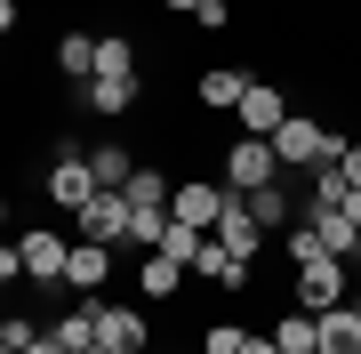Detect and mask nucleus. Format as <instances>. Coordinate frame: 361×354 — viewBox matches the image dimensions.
Instances as JSON below:
<instances>
[{
	"instance_id": "nucleus-1",
	"label": "nucleus",
	"mask_w": 361,
	"mask_h": 354,
	"mask_svg": "<svg viewBox=\"0 0 361 354\" xmlns=\"http://www.w3.org/2000/svg\"><path fill=\"white\" fill-rule=\"evenodd\" d=\"M97 40H104V49H97V81H80L73 105L104 129V121H121V113L145 105V65H137V40L129 33H97Z\"/></svg>"
},
{
	"instance_id": "nucleus-2",
	"label": "nucleus",
	"mask_w": 361,
	"mask_h": 354,
	"mask_svg": "<svg viewBox=\"0 0 361 354\" xmlns=\"http://www.w3.org/2000/svg\"><path fill=\"white\" fill-rule=\"evenodd\" d=\"M345 298H353V266H337V258H305V266H289V306L322 314V306H345Z\"/></svg>"
},
{
	"instance_id": "nucleus-3",
	"label": "nucleus",
	"mask_w": 361,
	"mask_h": 354,
	"mask_svg": "<svg viewBox=\"0 0 361 354\" xmlns=\"http://www.w3.org/2000/svg\"><path fill=\"white\" fill-rule=\"evenodd\" d=\"M97 346L104 354H153V314L145 306H121L113 290L97 298Z\"/></svg>"
},
{
	"instance_id": "nucleus-4",
	"label": "nucleus",
	"mask_w": 361,
	"mask_h": 354,
	"mask_svg": "<svg viewBox=\"0 0 361 354\" xmlns=\"http://www.w3.org/2000/svg\"><path fill=\"white\" fill-rule=\"evenodd\" d=\"M289 113H297V105H289V89H281V81H257V73H249L241 105H233V129H241V137H273Z\"/></svg>"
},
{
	"instance_id": "nucleus-5",
	"label": "nucleus",
	"mask_w": 361,
	"mask_h": 354,
	"mask_svg": "<svg viewBox=\"0 0 361 354\" xmlns=\"http://www.w3.org/2000/svg\"><path fill=\"white\" fill-rule=\"evenodd\" d=\"M225 177H177L169 185V218L177 225H201V234H217V218H225Z\"/></svg>"
},
{
	"instance_id": "nucleus-6",
	"label": "nucleus",
	"mask_w": 361,
	"mask_h": 354,
	"mask_svg": "<svg viewBox=\"0 0 361 354\" xmlns=\"http://www.w3.org/2000/svg\"><path fill=\"white\" fill-rule=\"evenodd\" d=\"M217 177L233 185V194H257V185H273V177H281V161H273V145H265V137H241V129H233L225 170H217Z\"/></svg>"
},
{
	"instance_id": "nucleus-7",
	"label": "nucleus",
	"mask_w": 361,
	"mask_h": 354,
	"mask_svg": "<svg viewBox=\"0 0 361 354\" xmlns=\"http://www.w3.org/2000/svg\"><path fill=\"white\" fill-rule=\"evenodd\" d=\"M16 249H25V282H56V290H65L73 234H56V225H25V234H16Z\"/></svg>"
},
{
	"instance_id": "nucleus-8",
	"label": "nucleus",
	"mask_w": 361,
	"mask_h": 354,
	"mask_svg": "<svg viewBox=\"0 0 361 354\" xmlns=\"http://www.w3.org/2000/svg\"><path fill=\"white\" fill-rule=\"evenodd\" d=\"M73 242H113V249H121V242H129V201L97 185V194L73 210Z\"/></svg>"
},
{
	"instance_id": "nucleus-9",
	"label": "nucleus",
	"mask_w": 361,
	"mask_h": 354,
	"mask_svg": "<svg viewBox=\"0 0 361 354\" xmlns=\"http://www.w3.org/2000/svg\"><path fill=\"white\" fill-rule=\"evenodd\" d=\"M113 266H121V249H113V242H73L65 290H73V298H104V290H113Z\"/></svg>"
},
{
	"instance_id": "nucleus-10",
	"label": "nucleus",
	"mask_w": 361,
	"mask_h": 354,
	"mask_svg": "<svg viewBox=\"0 0 361 354\" xmlns=\"http://www.w3.org/2000/svg\"><path fill=\"white\" fill-rule=\"evenodd\" d=\"M185 282H193V274H185L177 258L145 249V266H137V298H145V306H177V298H185Z\"/></svg>"
},
{
	"instance_id": "nucleus-11",
	"label": "nucleus",
	"mask_w": 361,
	"mask_h": 354,
	"mask_svg": "<svg viewBox=\"0 0 361 354\" xmlns=\"http://www.w3.org/2000/svg\"><path fill=\"white\" fill-rule=\"evenodd\" d=\"M225 194H233V185H225ZM217 242L233 249V258H249V266H257V249H265L273 234H265V225H257V218H249V201H241V194H233V201H225V218H217Z\"/></svg>"
},
{
	"instance_id": "nucleus-12",
	"label": "nucleus",
	"mask_w": 361,
	"mask_h": 354,
	"mask_svg": "<svg viewBox=\"0 0 361 354\" xmlns=\"http://www.w3.org/2000/svg\"><path fill=\"white\" fill-rule=\"evenodd\" d=\"M241 89H249L241 65H201V73H193V105H201V113H233Z\"/></svg>"
},
{
	"instance_id": "nucleus-13",
	"label": "nucleus",
	"mask_w": 361,
	"mask_h": 354,
	"mask_svg": "<svg viewBox=\"0 0 361 354\" xmlns=\"http://www.w3.org/2000/svg\"><path fill=\"white\" fill-rule=\"evenodd\" d=\"M97 49H104V40L73 25V33H56V49H49V65H56V73H65L73 89H80V81H97Z\"/></svg>"
},
{
	"instance_id": "nucleus-14",
	"label": "nucleus",
	"mask_w": 361,
	"mask_h": 354,
	"mask_svg": "<svg viewBox=\"0 0 361 354\" xmlns=\"http://www.w3.org/2000/svg\"><path fill=\"white\" fill-rule=\"evenodd\" d=\"M89 170H97L104 194H121V185L137 177V145H129V137H97V145H89Z\"/></svg>"
},
{
	"instance_id": "nucleus-15",
	"label": "nucleus",
	"mask_w": 361,
	"mask_h": 354,
	"mask_svg": "<svg viewBox=\"0 0 361 354\" xmlns=\"http://www.w3.org/2000/svg\"><path fill=\"white\" fill-rule=\"evenodd\" d=\"M313 330H322V354H361V314L353 306H322Z\"/></svg>"
},
{
	"instance_id": "nucleus-16",
	"label": "nucleus",
	"mask_w": 361,
	"mask_h": 354,
	"mask_svg": "<svg viewBox=\"0 0 361 354\" xmlns=\"http://www.w3.org/2000/svg\"><path fill=\"white\" fill-rule=\"evenodd\" d=\"M241 201H249V218H257L273 242H281V234H289V218H297V210H289V185H281V177H273V185H257V194H241Z\"/></svg>"
},
{
	"instance_id": "nucleus-17",
	"label": "nucleus",
	"mask_w": 361,
	"mask_h": 354,
	"mask_svg": "<svg viewBox=\"0 0 361 354\" xmlns=\"http://www.w3.org/2000/svg\"><path fill=\"white\" fill-rule=\"evenodd\" d=\"M169 185H177L169 170H153V161H137V177L121 185V201H129V210H169Z\"/></svg>"
},
{
	"instance_id": "nucleus-18",
	"label": "nucleus",
	"mask_w": 361,
	"mask_h": 354,
	"mask_svg": "<svg viewBox=\"0 0 361 354\" xmlns=\"http://www.w3.org/2000/svg\"><path fill=\"white\" fill-rule=\"evenodd\" d=\"M273 346H281V354H313V346H322V330H313L305 306H281V314H273Z\"/></svg>"
},
{
	"instance_id": "nucleus-19",
	"label": "nucleus",
	"mask_w": 361,
	"mask_h": 354,
	"mask_svg": "<svg viewBox=\"0 0 361 354\" xmlns=\"http://www.w3.org/2000/svg\"><path fill=\"white\" fill-rule=\"evenodd\" d=\"M241 338H249L241 314H209L201 322V354H241Z\"/></svg>"
},
{
	"instance_id": "nucleus-20",
	"label": "nucleus",
	"mask_w": 361,
	"mask_h": 354,
	"mask_svg": "<svg viewBox=\"0 0 361 354\" xmlns=\"http://www.w3.org/2000/svg\"><path fill=\"white\" fill-rule=\"evenodd\" d=\"M201 242H209L201 225H177V218H169V234H161V258H177V266H193V258H201Z\"/></svg>"
},
{
	"instance_id": "nucleus-21",
	"label": "nucleus",
	"mask_w": 361,
	"mask_h": 354,
	"mask_svg": "<svg viewBox=\"0 0 361 354\" xmlns=\"http://www.w3.org/2000/svg\"><path fill=\"white\" fill-rule=\"evenodd\" d=\"M161 234H169V210H129V242L137 249H161Z\"/></svg>"
},
{
	"instance_id": "nucleus-22",
	"label": "nucleus",
	"mask_w": 361,
	"mask_h": 354,
	"mask_svg": "<svg viewBox=\"0 0 361 354\" xmlns=\"http://www.w3.org/2000/svg\"><path fill=\"white\" fill-rule=\"evenodd\" d=\"M193 33H233V0H201V8H193Z\"/></svg>"
},
{
	"instance_id": "nucleus-23",
	"label": "nucleus",
	"mask_w": 361,
	"mask_h": 354,
	"mask_svg": "<svg viewBox=\"0 0 361 354\" xmlns=\"http://www.w3.org/2000/svg\"><path fill=\"white\" fill-rule=\"evenodd\" d=\"M0 338H8V346H16V354H25V346H32V338H40V322H32V314H0Z\"/></svg>"
},
{
	"instance_id": "nucleus-24",
	"label": "nucleus",
	"mask_w": 361,
	"mask_h": 354,
	"mask_svg": "<svg viewBox=\"0 0 361 354\" xmlns=\"http://www.w3.org/2000/svg\"><path fill=\"white\" fill-rule=\"evenodd\" d=\"M16 282H25V249H16V242H0V298H8Z\"/></svg>"
},
{
	"instance_id": "nucleus-25",
	"label": "nucleus",
	"mask_w": 361,
	"mask_h": 354,
	"mask_svg": "<svg viewBox=\"0 0 361 354\" xmlns=\"http://www.w3.org/2000/svg\"><path fill=\"white\" fill-rule=\"evenodd\" d=\"M241 354H281V346H273V330H249V338H241Z\"/></svg>"
},
{
	"instance_id": "nucleus-26",
	"label": "nucleus",
	"mask_w": 361,
	"mask_h": 354,
	"mask_svg": "<svg viewBox=\"0 0 361 354\" xmlns=\"http://www.w3.org/2000/svg\"><path fill=\"white\" fill-rule=\"evenodd\" d=\"M337 170H345V185H361V137L345 145V161H337Z\"/></svg>"
},
{
	"instance_id": "nucleus-27",
	"label": "nucleus",
	"mask_w": 361,
	"mask_h": 354,
	"mask_svg": "<svg viewBox=\"0 0 361 354\" xmlns=\"http://www.w3.org/2000/svg\"><path fill=\"white\" fill-rule=\"evenodd\" d=\"M16 25H25V8H16V0H0V40H8Z\"/></svg>"
},
{
	"instance_id": "nucleus-28",
	"label": "nucleus",
	"mask_w": 361,
	"mask_h": 354,
	"mask_svg": "<svg viewBox=\"0 0 361 354\" xmlns=\"http://www.w3.org/2000/svg\"><path fill=\"white\" fill-rule=\"evenodd\" d=\"M153 8H161V16H193L201 0H153Z\"/></svg>"
},
{
	"instance_id": "nucleus-29",
	"label": "nucleus",
	"mask_w": 361,
	"mask_h": 354,
	"mask_svg": "<svg viewBox=\"0 0 361 354\" xmlns=\"http://www.w3.org/2000/svg\"><path fill=\"white\" fill-rule=\"evenodd\" d=\"M337 210H345V218L361 225V185H345V201H337Z\"/></svg>"
},
{
	"instance_id": "nucleus-30",
	"label": "nucleus",
	"mask_w": 361,
	"mask_h": 354,
	"mask_svg": "<svg viewBox=\"0 0 361 354\" xmlns=\"http://www.w3.org/2000/svg\"><path fill=\"white\" fill-rule=\"evenodd\" d=\"M25 354H65V346H56V338H49V330H40V338H32V346H25Z\"/></svg>"
},
{
	"instance_id": "nucleus-31",
	"label": "nucleus",
	"mask_w": 361,
	"mask_h": 354,
	"mask_svg": "<svg viewBox=\"0 0 361 354\" xmlns=\"http://www.w3.org/2000/svg\"><path fill=\"white\" fill-rule=\"evenodd\" d=\"M0 225H8V194H0Z\"/></svg>"
},
{
	"instance_id": "nucleus-32",
	"label": "nucleus",
	"mask_w": 361,
	"mask_h": 354,
	"mask_svg": "<svg viewBox=\"0 0 361 354\" xmlns=\"http://www.w3.org/2000/svg\"><path fill=\"white\" fill-rule=\"evenodd\" d=\"M0 354H16V346H8V338H0Z\"/></svg>"
},
{
	"instance_id": "nucleus-33",
	"label": "nucleus",
	"mask_w": 361,
	"mask_h": 354,
	"mask_svg": "<svg viewBox=\"0 0 361 354\" xmlns=\"http://www.w3.org/2000/svg\"><path fill=\"white\" fill-rule=\"evenodd\" d=\"M313 354H322V346H313Z\"/></svg>"
},
{
	"instance_id": "nucleus-34",
	"label": "nucleus",
	"mask_w": 361,
	"mask_h": 354,
	"mask_svg": "<svg viewBox=\"0 0 361 354\" xmlns=\"http://www.w3.org/2000/svg\"><path fill=\"white\" fill-rule=\"evenodd\" d=\"M193 354H201V346H193Z\"/></svg>"
}]
</instances>
